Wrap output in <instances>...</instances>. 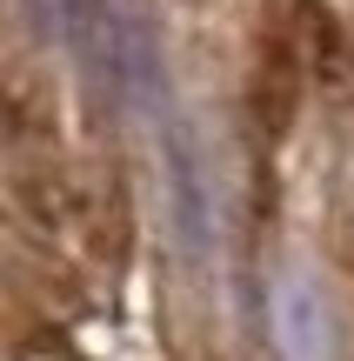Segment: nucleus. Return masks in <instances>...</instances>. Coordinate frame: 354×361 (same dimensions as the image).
Returning a JSON list of instances; mask_svg holds the SVG:
<instances>
[{"mask_svg":"<svg viewBox=\"0 0 354 361\" xmlns=\"http://www.w3.org/2000/svg\"><path fill=\"white\" fill-rule=\"evenodd\" d=\"M154 101V121H160V174H167V228L181 241L187 261H208L214 247V180H208V161H201V141L187 128V114H174L160 94Z\"/></svg>","mask_w":354,"mask_h":361,"instance_id":"1","label":"nucleus"},{"mask_svg":"<svg viewBox=\"0 0 354 361\" xmlns=\"http://www.w3.org/2000/svg\"><path fill=\"white\" fill-rule=\"evenodd\" d=\"M53 20V34L67 40V54H74L80 67H87V80H114L120 74V20H114V0H40Z\"/></svg>","mask_w":354,"mask_h":361,"instance_id":"2","label":"nucleus"},{"mask_svg":"<svg viewBox=\"0 0 354 361\" xmlns=\"http://www.w3.org/2000/svg\"><path fill=\"white\" fill-rule=\"evenodd\" d=\"M274 335H281V361H328L334 355V314L321 301L315 274H288L274 288Z\"/></svg>","mask_w":354,"mask_h":361,"instance_id":"3","label":"nucleus"}]
</instances>
